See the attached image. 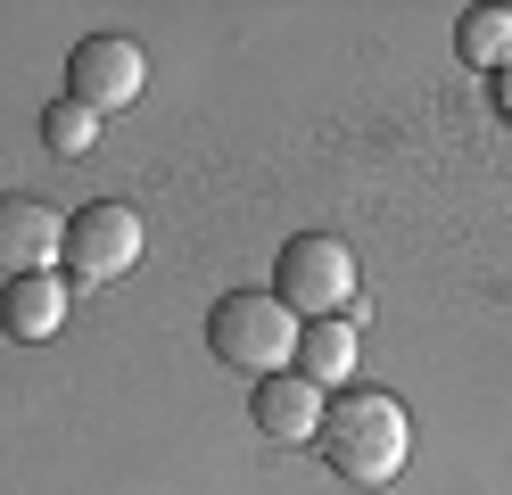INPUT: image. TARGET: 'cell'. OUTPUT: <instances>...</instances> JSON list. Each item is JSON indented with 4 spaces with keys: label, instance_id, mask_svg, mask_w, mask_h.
Listing matches in <instances>:
<instances>
[{
    "label": "cell",
    "instance_id": "6da1fadb",
    "mask_svg": "<svg viewBox=\"0 0 512 495\" xmlns=\"http://www.w3.org/2000/svg\"><path fill=\"white\" fill-rule=\"evenodd\" d=\"M323 462L347 487H389L413 454V413L397 405L389 388H347L339 405H323Z\"/></svg>",
    "mask_w": 512,
    "mask_h": 495
},
{
    "label": "cell",
    "instance_id": "7a4b0ae2",
    "mask_svg": "<svg viewBox=\"0 0 512 495\" xmlns=\"http://www.w3.org/2000/svg\"><path fill=\"white\" fill-rule=\"evenodd\" d=\"M298 330L306 322L281 306L273 289H232V297H215V314H207V347H215V363H232L256 388V380H273V372L298 363Z\"/></svg>",
    "mask_w": 512,
    "mask_h": 495
},
{
    "label": "cell",
    "instance_id": "3957f363",
    "mask_svg": "<svg viewBox=\"0 0 512 495\" xmlns=\"http://www.w3.org/2000/svg\"><path fill=\"white\" fill-rule=\"evenodd\" d=\"M273 297H281L298 322L356 314V256H347V240H331V231H298V240H281V256H273Z\"/></svg>",
    "mask_w": 512,
    "mask_h": 495
},
{
    "label": "cell",
    "instance_id": "277c9868",
    "mask_svg": "<svg viewBox=\"0 0 512 495\" xmlns=\"http://www.w3.org/2000/svg\"><path fill=\"white\" fill-rule=\"evenodd\" d=\"M141 240L149 231H141V215L124 198H91V207L67 215V256L58 264H67L75 289H108V281H124L141 264Z\"/></svg>",
    "mask_w": 512,
    "mask_h": 495
},
{
    "label": "cell",
    "instance_id": "5b68a950",
    "mask_svg": "<svg viewBox=\"0 0 512 495\" xmlns=\"http://www.w3.org/2000/svg\"><path fill=\"white\" fill-rule=\"evenodd\" d=\"M141 91H149L141 42H124V33H83V42H75V58H67V99H83L91 116H116V108H133Z\"/></svg>",
    "mask_w": 512,
    "mask_h": 495
},
{
    "label": "cell",
    "instance_id": "8992f818",
    "mask_svg": "<svg viewBox=\"0 0 512 495\" xmlns=\"http://www.w3.org/2000/svg\"><path fill=\"white\" fill-rule=\"evenodd\" d=\"M58 256H67V223H58V207L34 198V190H9V198H0V273H9V281L58 273Z\"/></svg>",
    "mask_w": 512,
    "mask_h": 495
},
{
    "label": "cell",
    "instance_id": "52a82bcc",
    "mask_svg": "<svg viewBox=\"0 0 512 495\" xmlns=\"http://www.w3.org/2000/svg\"><path fill=\"white\" fill-rule=\"evenodd\" d=\"M256 429H265L273 446H314L323 438V388L298 380V372H273V380H256Z\"/></svg>",
    "mask_w": 512,
    "mask_h": 495
},
{
    "label": "cell",
    "instance_id": "ba28073f",
    "mask_svg": "<svg viewBox=\"0 0 512 495\" xmlns=\"http://www.w3.org/2000/svg\"><path fill=\"white\" fill-rule=\"evenodd\" d=\"M67 306H75V281H58V273H25L0 289V330H9L17 347H42L67 330Z\"/></svg>",
    "mask_w": 512,
    "mask_h": 495
},
{
    "label": "cell",
    "instance_id": "9c48e42d",
    "mask_svg": "<svg viewBox=\"0 0 512 495\" xmlns=\"http://www.w3.org/2000/svg\"><path fill=\"white\" fill-rule=\"evenodd\" d=\"M356 314H323V322H306L298 330V363H290V372L298 380H314V388H339L347 372H356Z\"/></svg>",
    "mask_w": 512,
    "mask_h": 495
},
{
    "label": "cell",
    "instance_id": "30bf717a",
    "mask_svg": "<svg viewBox=\"0 0 512 495\" xmlns=\"http://www.w3.org/2000/svg\"><path fill=\"white\" fill-rule=\"evenodd\" d=\"M42 141H50V157H91V149H100V116H91L83 99L58 91L42 108Z\"/></svg>",
    "mask_w": 512,
    "mask_h": 495
},
{
    "label": "cell",
    "instance_id": "8fae6325",
    "mask_svg": "<svg viewBox=\"0 0 512 495\" xmlns=\"http://www.w3.org/2000/svg\"><path fill=\"white\" fill-rule=\"evenodd\" d=\"M455 58H463V66H488V75H496V66L512 58V9H471L463 33H455Z\"/></svg>",
    "mask_w": 512,
    "mask_h": 495
},
{
    "label": "cell",
    "instance_id": "7c38bea8",
    "mask_svg": "<svg viewBox=\"0 0 512 495\" xmlns=\"http://www.w3.org/2000/svg\"><path fill=\"white\" fill-rule=\"evenodd\" d=\"M496 99H504V116H512V58L496 66Z\"/></svg>",
    "mask_w": 512,
    "mask_h": 495
}]
</instances>
